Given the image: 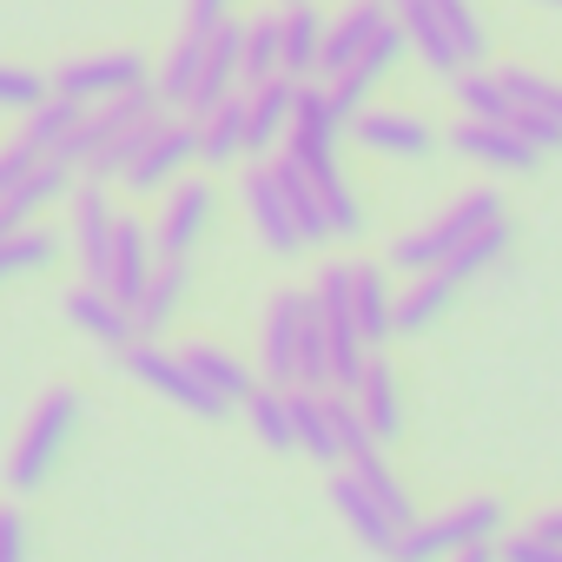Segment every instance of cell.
<instances>
[{"label": "cell", "mask_w": 562, "mask_h": 562, "mask_svg": "<svg viewBox=\"0 0 562 562\" xmlns=\"http://www.w3.org/2000/svg\"><path fill=\"white\" fill-rule=\"evenodd\" d=\"M391 312H397V292H391L384 265H351V318H358V331H364L371 351H378L384 338H397Z\"/></svg>", "instance_id": "21"}, {"label": "cell", "mask_w": 562, "mask_h": 562, "mask_svg": "<svg viewBox=\"0 0 562 562\" xmlns=\"http://www.w3.org/2000/svg\"><path fill=\"white\" fill-rule=\"evenodd\" d=\"M331 503H338V516L358 529V542H364L371 555H391V549H397V522L384 516V503H378V496H371V490H364L351 470L331 483Z\"/></svg>", "instance_id": "23"}, {"label": "cell", "mask_w": 562, "mask_h": 562, "mask_svg": "<svg viewBox=\"0 0 562 562\" xmlns=\"http://www.w3.org/2000/svg\"><path fill=\"white\" fill-rule=\"evenodd\" d=\"M312 318V292H271L265 305V338H258V371L265 384H292L299 378V331Z\"/></svg>", "instance_id": "9"}, {"label": "cell", "mask_w": 562, "mask_h": 562, "mask_svg": "<svg viewBox=\"0 0 562 562\" xmlns=\"http://www.w3.org/2000/svg\"><path fill=\"white\" fill-rule=\"evenodd\" d=\"M245 212H251V232H258V245H265V251H278V258L305 251V238H299V218H292V199H285V186H278L271 159L245 172Z\"/></svg>", "instance_id": "10"}, {"label": "cell", "mask_w": 562, "mask_h": 562, "mask_svg": "<svg viewBox=\"0 0 562 562\" xmlns=\"http://www.w3.org/2000/svg\"><path fill=\"white\" fill-rule=\"evenodd\" d=\"M199 67H205V41L199 34H186L172 54H166V74H153V93H159V106H186V93H192V80H199Z\"/></svg>", "instance_id": "34"}, {"label": "cell", "mask_w": 562, "mask_h": 562, "mask_svg": "<svg viewBox=\"0 0 562 562\" xmlns=\"http://www.w3.org/2000/svg\"><path fill=\"white\" fill-rule=\"evenodd\" d=\"M351 476H358V483H364V490H371V496L384 503V516H391L397 529H404V522H417V509H411V496H404V483L391 476V463H384L378 450H364V457H351Z\"/></svg>", "instance_id": "36"}, {"label": "cell", "mask_w": 562, "mask_h": 562, "mask_svg": "<svg viewBox=\"0 0 562 562\" xmlns=\"http://www.w3.org/2000/svg\"><path fill=\"white\" fill-rule=\"evenodd\" d=\"M186 285H192V265H186V258H153L146 292L133 299V325H139V338H159V331L179 318V305H186Z\"/></svg>", "instance_id": "19"}, {"label": "cell", "mask_w": 562, "mask_h": 562, "mask_svg": "<svg viewBox=\"0 0 562 562\" xmlns=\"http://www.w3.org/2000/svg\"><path fill=\"white\" fill-rule=\"evenodd\" d=\"M450 87H457V106H463L470 120H509V106H516L496 74H463V67H457Z\"/></svg>", "instance_id": "37"}, {"label": "cell", "mask_w": 562, "mask_h": 562, "mask_svg": "<svg viewBox=\"0 0 562 562\" xmlns=\"http://www.w3.org/2000/svg\"><path fill=\"white\" fill-rule=\"evenodd\" d=\"M450 562H496V542H470V549H457Z\"/></svg>", "instance_id": "47"}, {"label": "cell", "mask_w": 562, "mask_h": 562, "mask_svg": "<svg viewBox=\"0 0 562 562\" xmlns=\"http://www.w3.org/2000/svg\"><path fill=\"white\" fill-rule=\"evenodd\" d=\"M218 21H232V0H186V34H218Z\"/></svg>", "instance_id": "45"}, {"label": "cell", "mask_w": 562, "mask_h": 562, "mask_svg": "<svg viewBox=\"0 0 562 562\" xmlns=\"http://www.w3.org/2000/svg\"><path fill=\"white\" fill-rule=\"evenodd\" d=\"M126 371H133L153 397H166V404H179V411H192V417H225V411H232L225 397H212V391L192 378V364H186V358L159 351L153 338H133V345H126Z\"/></svg>", "instance_id": "6"}, {"label": "cell", "mask_w": 562, "mask_h": 562, "mask_svg": "<svg viewBox=\"0 0 562 562\" xmlns=\"http://www.w3.org/2000/svg\"><path fill=\"white\" fill-rule=\"evenodd\" d=\"M391 21L404 27V47H411L430 74H443V80H450V74L463 67V60H457V47H450V34L437 27V14L424 8V0H391Z\"/></svg>", "instance_id": "25"}, {"label": "cell", "mask_w": 562, "mask_h": 562, "mask_svg": "<svg viewBox=\"0 0 562 562\" xmlns=\"http://www.w3.org/2000/svg\"><path fill=\"white\" fill-rule=\"evenodd\" d=\"M450 146H457L463 159H476V166H496V172H529V166L542 159L509 120H470V113L450 126Z\"/></svg>", "instance_id": "13"}, {"label": "cell", "mask_w": 562, "mask_h": 562, "mask_svg": "<svg viewBox=\"0 0 562 562\" xmlns=\"http://www.w3.org/2000/svg\"><path fill=\"white\" fill-rule=\"evenodd\" d=\"M278 74V14H258L245 21V41H238V87H258Z\"/></svg>", "instance_id": "33"}, {"label": "cell", "mask_w": 562, "mask_h": 562, "mask_svg": "<svg viewBox=\"0 0 562 562\" xmlns=\"http://www.w3.org/2000/svg\"><path fill=\"white\" fill-rule=\"evenodd\" d=\"M503 218V199L483 186V192H463L450 212H437L430 225H417V232H404L397 245H391V265L397 271H424V265H437V258H450L457 245H470L483 225H496Z\"/></svg>", "instance_id": "5"}, {"label": "cell", "mask_w": 562, "mask_h": 562, "mask_svg": "<svg viewBox=\"0 0 562 562\" xmlns=\"http://www.w3.org/2000/svg\"><path fill=\"white\" fill-rule=\"evenodd\" d=\"M345 133H351L364 153H384V159H424V153H437V126H430V120H417V113L364 106Z\"/></svg>", "instance_id": "12"}, {"label": "cell", "mask_w": 562, "mask_h": 562, "mask_svg": "<svg viewBox=\"0 0 562 562\" xmlns=\"http://www.w3.org/2000/svg\"><path fill=\"white\" fill-rule=\"evenodd\" d=\"M496 529H503V503L496 496H470V503H457V509H443L430 522H404L391 562H450L470 542H496Z\"/></svg>", "instance_id": "3"}, {"label": "cell", "mask_w": 562, "mask_h": 562, "mask_svg": "<svg viewBox=\"0 0 562 562\" xmlns=\"http://www.w3.org/2000/svg\"><path fill=\"white\" fill-rule=\"evenodd\" d=\"M529 536H549V542H562V509H549V516H536V529Z\"/></svg>", "instance_id": "46"}, {"label": "cell", "mask_w": 562, "mask_h": 562, "mask_svg": "<svg viewBox=\"0 0 562 562\" xmlns=\"http://www.w3.org/2000/svg\"><path fill=\"white\" fill-rule=\"evenodd\" d=\"M199 159L205 166H238L245 159V93H225L199 120Z\"/></svg>", "instance_id": "27"}, {"label": "cell", "mask_w": 562, "mask_h": 562, "mask_svg": "<svg viewBox=\"0 0 562 562\" xmlns=\"http://www.w3.org/2000/svg\"><path fill=\"white\" fill-rule=\"evenodd\" d=\"M74 424H80V391H67V384H54L41 404H34V417H27V430H21V443L8 450V483L27 496V490H41L47 476H54V463H60V450L74 443Z\"/></svg>", "instance_id": "2"}, {"label": "cell", "mask_w": 562, "mask_h": 562, "mask_svg": "<svg viewBox=\"0 0 562 562\" xmlns=\"http://www.w3.org/2000/svg\"><path fill=\"white\" fill-rule=\"evenodd\" d=\"M325 404H331V430H338V450H345V463H351V457H364V450H378V437H371V424L358 417L351 391H325Z\"/></svg>", "instance_id": "39"}, {"label": "cell", "mask_w": 562, "mask_h": 562, "mask_svg": "<svg viewBox=\"0 0 562 562\" xmlns=\"http://www.w3.org/2000/svg\"><path fill=\"white\" fill-rule=\"evenodd\" d=\"M199 166V120H186V113H172V106H159V120H153V133L139 139V153L126 159V172H120V186L126 192H139V199H159L172 179H186Z\"/></svg>", "instance_id": "4"}, {"label": "cell", "mask_w": 562, "mask_h": 562, "mask_svg": "<svg viewBox=\"0 0 562 562\" xmlns=\"http://www.w3.org/2000/svg\"><path fill=\"white\" fill-rule=\"evenodd\" d=\"M305 179H312V192H318V205H325V232L331 238H364V205H358V192L345 186V172H338V153L331 159H312L305 166Z\"/></svg>", "instance_id": "24"}, {"label": "cell", "mask_w": 562, "mask_h": 562, "mask_svg": "<svg viewBox=\"0 0 562 562\" xmlns=\"http://www.w3.org/2000/svg\"><path fill=\"white\" fill-rule=\"evenodd\" d=\"M292 100H299V80H285V74L245 87V153H271V139H285Z\"/></svg>", "instance_id": "18"}, {"label": "cell", "mask_w": 562, "mask_h": 562, "mask_svg": "<svg viewBox=\"0 0 562 562\" xmlns=\"http://www.w3.org/2000/svg\"><path fill=\"white\" fill-rule=\"evenodd\" d=\"M54 258H60V238H54V232H41V225L8 232V238H0V285H14V278L47 271Z\"/></svg>", "instance_id": "29"}, {"label": "cell", "mask_w": 562, "mask_h": 562, "mask_svg": "<svg viewBox=\"0 0 562 562\" xmlns=\"http://www.w3.org/2000/svg\"><path fill=\"white\" fill-rule=\"evenodd\" d=\"M285 404H292V443H299L312 463H345L338 430H331V404H325V391L285 384Z\"/></svg>", "instance_id": "22"}, {"label": "cell", "mask_w": 562, "mask_h": 562, "mask_svg": "<svg viewBox=\"0 0 562 562\" xmlns=\"http://www.w3.org/2000/svg\"><path fill=\"white\" fill-rule=\"evenodd\" d=\"M146 278H153V238H146V225H139V218L113 212V245H106L100 292H113V299L133 312V299L146 292Z\"/></svg>", "instance_id": "11"}, {"label": "cell", "mask_w": 562, "mask_h": 562, "mask_svg": "<svg viewBox=\"0 0 562 562\" xmlns=\"http://www.w3.org/2000/svg\"><path fill=\"white\" fill-rule=\"evenodd\" d=\"M80 113H87L80 100H67V93H54V87H47V100H41V106H27V126H21V133H27L41 153H60V139L80 126Z\"/></svg>", "instance_id": "35"}, {"label": "cell", "mask_w": 562, "mask_h": 562, "mask_svg": "<svg viewBox=\"0 0 562 562\" xmlns=\"http://www.w3.org/2000/svg\"><path fill=\"white\" fill-rule=\"evenodd\" d=\"M47 100V74H27V67H0V113H27Z\"/></svg>", "instance_id": "40"}, {"label": "cell", "mask_w": 562, "mask_h": 562, "mask_svg": "<svg viewBox=\"0 0 562 562\" xmlns=\"http://www.w3.org/2000/svg\"><path fill=\"white\" fill-rule=\"evenodd\" d=\"M424 8L437 14V27L450 34V47H457V60H463V67H476V60L490 54V34H483V21H476L470 0H424Z\"/></svg>", "instance_id": "32"}, {"label": "cell", "mask_w": 562, "mask_h": 562, "mask_svg": "<svg viewBox=\"0 0 562 562\" xmlns=\"http://www.w3.org/2000/svg\"><path fill=\"white\" fill-rule=\"evenodd\" d=\"M0 562H27V522L14 503H0Z\"/></svg>", "instance_id": "44"}, {"label": "cell", "mask_w": 562, "mask_h": 562, "mask_svg": "<svg viewBox=\"0 0 562 562\" xmlns=\"http://www.w3.org/2000/svg\"><path fill=\"white\" fill-rule=\"evenodd\" d=\"M245 417H251V430H258V443H265L271 457L299 450V443H292V404H285V384L251 391V397H245Z\"/></svg>", "instance_id": "30"}, {"label": "cell", "mask_w": 562, "mask_h": 562, "mask_svg": "<svg viewBox=\"0 0 562 562\" xmlns=\"http://www.w3.org/2000/svg\"><path fill=\"white\" fill-rule=\"evenodd\" d=\"M179 358H186V364H192V378H199V384H205L212 397H225V404H245V397L258 391V378H251V371H245L238 358L212 351V345H186Z\"/></svg>", "instance_id": "28"}, {"label": "cell", "mask_w": 562, "mask_h": 562, "mask_svg": "<svg viewBox=\"0 0 562 562\" xmlns=\"http://www.w3.org/2000/svg\"><path fill=\"white\" fill-rule=\"evenodd\" d=\"M285 8H292V0H285Z\"/></svg>", "instance_id": "49"}, {"label": "cell", "mask_w": 562, "mask_h": 562, "mask_svg": "<svg viewBox=\"0 0 562 562\" xmlns=\"http://www.w3.org/2000/svg\"><path fill=\"white\" fill-rule=\"evenodd\" d=\"M146 80H153V67H146L133 47H120V54H87V60H67L47 87H54V93H67V100H80V106H93V100L133 93V87H146Z\"/></svg>", "instance_id": "8"}, {"label": "cell", "mask_w": 562, "mask_h": 562, "mask_svg": "<svg viewBox=\"0 0 562 562\" xmlns=\"http://www.w3.org/2000/svg\"><path fill=\"white\" fill-rule=\"evenodd\" d=\"M509 126H516L536 153H562V126H555L549 113H536V106H509Z\"/></svg>", "instance_id": "41"}, {"label": "cell", "mask_w": 562, "mask_h": 562, "mask_svg": "<svg viewBox=\"0 0 562 562\" xmlns=\"http://www.w3.org/2000/svg\"><path fill=\"white\" fill-rule=\"evenodd\" d=\"M496 562H562V542H549V536H509L503 549H496Z\"/></svg>", "instance_id": "43"}, {"label": "cell", "mask_w": 562, "mask_h": 562, "mask_svg": "<svg viewBox=\"0 0 562 562\" xmlns=\"http://www.w3.org/2000/svg\"><path fill=\"white\" fill-rule=\"evenodd\" d=\"M205 218H212V186L205 179H172L159 192V218L146 225L153 258H192V245L205 238Z\"/></svg>", "instance_id": "7"}, {"label": "cell", "mask_w": 562, "mask_h": 562, "mask_svg": "<svg viewBox=\"0 0 562 562\" xmlns=\"http://www.w3.org/2000/svg\"><path fill=\"white\" fill-rule=\"evenodd\" d=\"M67 199H74V245H80V265H87V278L100 285V271H106V245H113V192H106V179L80 172Z\"/></svg>", "instance_id": "14"}, {"label": "cell", "mask_w": 562, "mask_h": 562, "mask_svg": "<svg viewBox=\"0 0 562 562\" xmlns=\"http://www.w3.org/2000/svg\"><path fill=\"white\" fill-rule=\"evenodd\" d=\"M351 404H358V417L371 424V437L378 443H391L397 430H404V404H397V371L371 351L364 358V371H358V384H351Z\"/></svg>", "instance_id": "20"}, {"label": "cell", "mask_w": 562, "mask_h": 562, "mask_svg": "<svg viewBox=\"0 0 562 562\" xmlns=\"http://www.w3.org/2000/svg\"><path fill=\"white\" fill-rule=\"evenodd\" d=\"M67 318L93 338V345H106V351H126L133 338H139V325H133V312L113 299V292H100L93 285V278H87V285H74L67 292Z\"/></svg>", "instance_id": "17"}, {"label": "cell", "mask_w": 562, "mask_h": 562, "mask_svg": "<svg viewBox=\"0 0 562 562\" xmlns=\"http://www.w3.org/2000/svg\"><path fill=\"white\" fill-rule=\"evenodd\" d=\"M542 8H562V0H542Z\"/></svg>", "instance_id": "48"}, {"label": "cell", "mask_w": 562, "mask_h": 562, "mask_svg": "<svg viewBox=\"0 0 562 562\" xmlns=\"http://www.w3.org/2000/svg\"><path fill=\"white\" fill-rule=\"evenodd\" d=\"M74 179H80V172H74L67 159H54V153H47V159H41V166H34L21 186H8V192H0V205H8L21 225H34L47 205H60V199L74 192Z\"/></svg>", "instance_id": "26"}, {"label": "cell", "mask_w": 562, "mask_h": 562, "mask_svg": "<svg viewBox=\"0 0 562 562\" xmlns=\"http://www.w3.org/2000/svg\"><path fill=\"white\" fill-rule=\"evenodd\" d=\"M41 159H47V153H41L27 133H21V139H8V146H0V192H8V186H21V179L41 166Z\"/></svg>", "instance_id": "42"}, {"label": "cell", "mask_w": 562, "mask_h": 562, "mask_svg": "<svg viewBox=\"0 0 562 562\" xmlns=\"http://www.w3.org/2000/svg\"><path fill=\"white\" fill-rule=\"evenodd\" d=\"M318 54H325L318 0H292V8L278 14V74L285 80H318Z\"/></svg>", "instance_id": "15"}, {"label": "cell", "mask_w": 562, "mask_h": 562, "mask_svg": "<svg viewBox=\"0 0 562 562\" xmlns=\"http://www.w3.org/2000/svg\"><path fill=\"white\" fill-rule=\"evenodd\" d=\"M391 21V0H358V8H345L331 27H325V54H318V74H345L364 60V47L378 41V27Z\"/></svg>", "instance_id": "16"}, {"label": "cell", "mask_w": 562, "mask_h": 562, "mask_svg": "<svg viewBox=\"0 0 562 562\" xmlns=\"http://www.w3.org/2000/svg\"><path fill=\"white\" fill-rule=\"evenodd\" d=\"M509 251V218H496V225H483L470 245H457L450 258H437V265H424V271H411V285L397 292V312H391V325H397V338H417V331H430L450 305H457V292L470 285V278H483L496 258Z\"/></svg>", "instance_id": "1"}, {"label": "cell", "mask_w": 562, "mask_h": 562, "mask_svg": "<svg viewBox=\"0 0 562 562\" xmlns=\"http://www.w3.org/2000/svg\"><path fill=\"white\" fill-rule=\"evenodd\" d=\"M496 80L509 87L516 106H536V113H549V120L562 126V80H549V74H536V67H496Z\"/></svg>", "instance_id": "38"}, {"label": "cell", "mask_w": 562, "mask_h": 562, "mask_svg": "<svg viewBox=\"0 0 562 562\" xmlns=\"http://www.w3.org/2000/svg\"><path fill=\"white\" fill-rule=\"evenodd\" d=\"M278 172V186H285V199H292V218H299V238L305 245H325L331 232H325V205H318V192H312V179H305V166L285 153V159H278L271 166Z\"/></svg>", "instance_id": "31"}]
</instances>
